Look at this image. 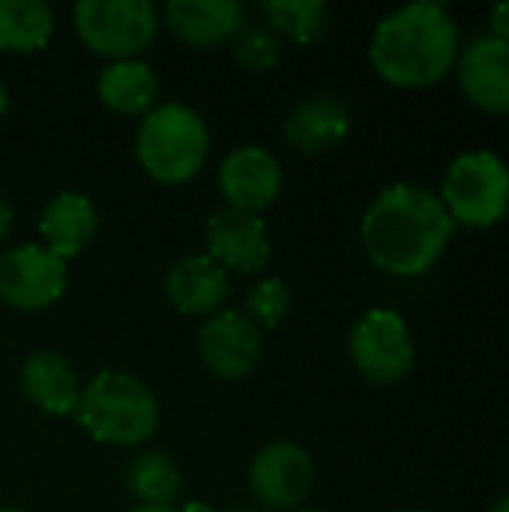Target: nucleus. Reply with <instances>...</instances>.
Masks as SVG:
<instances>
[{
  "mask_svg": "<svg viewBox=\"0 0 509 512\" xmlns=\"http://www.w3.org/2000/svg\"><path fill=\"white\" fill-rule=\"evenodd\" d=\"M165 291L180 315H216L231 285L228 273L210 255H186L168 270Z\"/></svg>",
  "mask_w": 509,
  "mask_h": 512,
  "instance_id": "2eb2a0df",
  "label": "nucleus"
},
{
  "mask_svg": "<svg viewBox=\"0 0 509 512\" xmlns=\"http://www.w3.org/2000/svg\"><path fill=\"white\" fill-rule=\"evenodd\" d=\"M348 354L354 369L378 387L399 384L414 366V339L405 318L393 309H372L366 312L351 336Z\"/></svg>",
  "mask_w": 509,
  "mask_h": 512,
  "instance_id": "0eeeda50",
  "label": "nucleus"
},
{
  "mask_svg": "<svg viewBox=\"0 0 509 512\" xmlns=\"http://www.w3.org/2000/svg\"><path fill=\"white\" fill-rule=\"evenodd\" d=\"M66 291V261L45 246H15L0 255V303L18 312H39Z\"/></svg>",
  "mask_w": 509,
  "mask_h": 512,
  "instance_id": "1a4fd4ad",
  "label": "nucleus"
},
{
  "mask_svg": "<svg viewBox=\"0 0 509 512\" xmlns=\"http://www.w3.org/2000/svg\"><path fill=\"white\" fill-rule=\"evenodd\" d=\"M294 512H318V510H294Z\"/></svg>",
  "mask_w": 509,
  "mask_h": 512,
  "instance_id": "473e14b6",
  "label": "nucleus"
},
{
  "mask_svg": "<svg viewBox=\"0 0 509 512\" xmlns=\"http://www.w3.org/2000/svg\"><path fill=\"white\" fill-rule=\"evenodd\" d=\"M9 228H12V210H9V204L0 198V243L6 240Z\"/></svg>",
  "mask_w": 509,
  "mask_h": 512,
  "instance_id": "a878e982",
  "label": "nucleus"
},
{
  "mask_svg": "<svg viewBox=\"0 0 509 512\" xmlns=\"http://www.w3.org/2000/svg\"><path fill=\"white\" fill-rule=\"evenodd\" d=\"M267 27L279 36H288L300 45L318 42L327 33L330 12L321 0H267L258 3Z\"/></svg>",
  "mask_w": 509,
  "mask_h": 512,
  "instance_id": "4be33fe9",
  "label": "nucleus"
},
{
  "mask_svg": "<svg viewBox=\"0 0 509 512\" xmlns=\"http://www.w3.org/2000/svg\"><path fill=\"white\" fill-rule=\"evenodd\" d=\"M180 512H213V510H210L207 504H201V501H195V504H186V507H183V510H180Z\"/></svg>",
  "mask_w": 509,
  "mask_h": 512,
  "instance_id": "c85d7f7f",
  "label": "nucleus"
},
{
  "mask_svg": "<svg viewBox=\"0 0 509 512\" xmlns=\"http://www.w3.org/2000/svg\"><path fill=\"white\" fill-rule=\"evenodd\" d=\"M72 15L81 42L93 54L114 60L141 54L159 30V15L150 0H81Z\"/></svg>",
  "mask_w": 509,
  "mask_h": 512,
  "instance_id": "423d86ee",
  "label": "nucleus"
},
{
  "mask_svg": "<svg viewBox=\"0 0 509 512\" xmlns=\"http://www.w3.org/2000/svg\"><path fill=\"white\" fill-rule=\"evenodd\" d=\"M405 512H423V510H405Z\"/></svg>",
  "mask_w": 509,
  "mask_h": 512,
  "instance_id": "72a5a7b5",
  "label": "nucleus"
},
{
  "mask_svg": "<svg viewBox=\"0 0 509 512\" xmlns=\"http://www.w3.org/2000/svg\"><path fill=\"white\" fill-rule=\"evenodd\" d=\"M489 21H492V36L509 45V3L495 6L492 15H489Z\"/></svg>",
  "mask_w": 509,
  "mask_h": 512,
  "instance_id": "393cba45",
  "label": "nucleus"
},
{
  "mask_svg": "<svg viewBox=\"0 0 509 512\" xmlns=\"http://www.w3.org/2000/svg\"><path fill=\"white\" fill-rule=\"evenodd\" d=\"M249 489L255 504L267 512L300 510L315 489L312 456L291 441L261 447L249 465Z\"/></svg>",
  "mask_w": 509,
  "mask_h": 512,
  "instance_id": "6e6552de",
  "label": "nucleus"
},
{
  "mask_svg": "<svg viewBox=\"0 0 509 512\" xmlns=\"http://www.w3.org/2000/svg\"><path fill=\"white\" fill-rule=\"evenodd\" d=\"M96 93L117 114H147L156 102L159 81L144 60H111L99 75Z\"/></svg>",
  "mask_w": 509,
  "mask_h": 512,
  "instance_id": "6ab92c4d",
  "label": "nucleus"
},
{
  "mask_svg": "<svg viewBox=\"0 0 509 512\" xmlns=\"http://www.w3.org/2000/svg\"><path fill=\"white\" fill-rule=\"evenodd\" d=\"M351 132V111L333 96H312L285 117V138L300 153L333 150Z\"/></svg>",
  "mask_w": 509,
  "mask_h": 512,
  "instance_id": "a211bd4d",
  "label": "nucleus"
},
{
  "mask_svg": "<svg viewBox=\"0 0 509 512\" xmlns=\"http://www.w3.org/2000/svg\"><path fill=\"white\" fill-rule=\"evenodd\" d=\"M168 30L195 48H213L231 42L246 24V12L234 0H171L165 6Z\"/></svg>",
  "mask_w": 509,
  "mask_h": 512,
  "instance_id": "4468645a",
  "label": "nucleus"
},
{
  "mask_svg": "<svg viewBox=\"0 0 509 512\" xmlns=\"http://www.w3.org/2000/svg\"><path fill=\"white\" fill-rule=\"evenodd\" d=\"M456 222L441 198L414 183L384 189L366 210L360 234L369 261L399 279L432 270L450 246Z\"/></svg>",
  "mask_w": 509,
  "mask_h": 512,
  "instance_id": "f257e3e1",
  "label": "nucleus"
},
{
  "mask_svg": "<svg viewBox=\"0 0 509 512\" xmlns=\"http://www.w3.org/2000/svg\"><path fill=\"white\" fill-rule=\"evenodd\" d=\"M441 204L456 225L492 228L509 213V168L489 150H471L450 162L441 183Z\"/></svg>",
  "mask_w": 509,
  "mask_h": 512,
  "instance_id": "39448f33",
  "label": "nucleus"
},
{
  "mask_svg": "<svg viewBox=\"0 0 509 512\" xmlns=\"http://www.w3.org/2000/svg\"><path fill=\"white\" fill-rule=\"evenodd\" d=\"M210 153V132L201 114L180 102L156 105L144 114L135 135V156L141 168L159 183L192 180Z\"/></svg>",
  "mask_w": 509,
  "mask_h": 512,
  "instance_id": "20e7f679",
  "label": "nucleus"
},
{
  "mask_svg": "<svg viewBox=\"0 0 509 512\" xmlns=\"http://www.w3.org/2000/svg\"><path fill=\"white\" fill-rule=\"evenodd\" d=\"M129 512H180L177 507H135V510Z\"/></svg>",
  "mask_w": 509,
  "mask_h": 512,
  "instance_id": "c756f323",
  "label": "nucleus"
},
{
  "mask_svg": "<svg viewBox=\"0 0 509 512\" xmlns=\"http://www.w3.org/2000/svg\"><path fill=\"white\" fill-rule=\"evenodd\" d=\"M459 87L471 105L486 114H509V45L495 36H477L459 51Z\"/></svg>",
  "mask_w": 509,
  "mask_h": 512,
  "instance_id": "f8f14e48",
  "label": "nucleus"
},
{
  "mask_svg": "<svg viewBox=\"0 0 509 512\" xmlns=\"http://www.w3.org/2000/svg\"><path fill=\"white\" fill-rule=\"evenodd\" d=\"M0 512H24V510H18V507H0Z\"/></svg>",
  "mask_w": 509,
  "mask_h": 512,
  "instance_id": "2f4dec72",
  "label": "nucleus"
},
{
  "mask_svg": "<svg viewBox=\"0 0 509 512\" xmlns=\"http://www.w3.org/2000/svg\"><path fill=\"white\" fill-rule=\"evenodd\" d=\"M54 33V12L42 0H0V51H39Z\"/></svg>",
  "mask_w": 509,
  "mask_h": 512,
  "instance_id": "412c9836",
  "label": "nucleus"
},
{
  "mask_svg": "<svg viewBox=\"0 0 509 512\" xmlns=\"http://www.w3.org/2000/svg\"><path fill=\"white\" fill-rule=\"evenodd\" d=\"M21 393L51 417H69L78 411L81 384L66 357L54 351H36L21 366Z\"/></svg>",
  "mask_w": 509,
  "mask_h": 512,
  "instance_id": "f3484780",
  "label": "nucleus"
},
{
  "mask_svg": "<svg viewBox=\"0 0 509 512\" xmlns=\"http://www.w3.org/2000/svg\"><path fill=\"white\" fill-rule=\"evenodd\" d=\"M459 51V24L441 3L429 0L381 18L369 42L375 72L396 87L438 84L456 66Z\"/></svg>",
  "mask_w": 509,
  "mask_h": 512,
  "instance_id": "f03ea898",
  "label": "nucleus"
},
{
  "mask_svg": "<svg viewBox=\"0 0 509 512\" xmlns=\"http://www.w3.org/2000/svg\"><path fill=\"white\" fill-rule=\"evenodd\" d=\"M288 309H291V288L282 279L267 276L258 285H252V291L246 294L243 315L252 321L255 330H276L285 321Z\"/></svg>",
  "mask_w": 509,
  "mask_h": 512,
  "instance_id": "5701e85b",
  "label": "nucleus"
},
{
  "mask_svg": "<svg viewBox=\"0 0 509 512\" xmlns=\"http://www.w3.org/2000/svg\"><path fill=\"white\" fill-rule=\"evenodd\" d=\"M222 512H267L264 507H258L255 501L252 504H231V507H225Z\"/></svg>",
  "mask_w": 509,
  "mask_h": 512,
  "instance_id": "bb28decb",
  "label": "nucleus"
},
{
  "mask_svg": "<svg viewBox=\"0 0 509 512\" xmlns=\"http://www.w3.org/2000/svg\"><path fill=\"white\" fill-rule=\"evenodd\" d=\"M207 255L228 273H255L270 261L267 225L255 213L222 210L207 219Z\"/></svg>",
  "mask_w": 509,
  "mask_h": 512,
  "instance_id": "ddd939ff",
  "label": "nucleus"
},
{
  "mask_svg": "<svg viewBox=\"0 0 509 512\" xmlns=\"http://www.w3.org/2000/svg\"><path fill=\"white\" fill-rule=\"evenodd\" d=\"M492 512H509V495H507V498H501V501H498V504L492 507Z\"/></svg>",
  "mask_w": 509,
  "mask_h": 512,
  "instance_id": "7c9ffc66",
  "label": "nucleus"
},
{
  "mask_svg": "<svg viewBox=\"0 0 509 512\" xmlns=\"http://www.w3.org/2000/svg\"><path fill=\"white\" fill-rule=\"evenodd\" d=\"M6 108H9V90H6V84L0 81V117L6 114Z\"/></svg>",
  "mask_w": 509,
  "mask_h": 512,
  "instance_id": "cd10ccee",
  "label": "nucleus"
},
{
  "mask_svg": "<svg viewBox=\"0 0 509 512\" xmlns=\"http://www.w3.org/2000/svg\"><path fill=\"white\" fill-rule=\"evenodd\" d=\"M96 228H99V213L93 201L78 192H60L54 201L45 204L39 219V234L45 240V249L60 261L81 255L93 243Z\"/></svg>",
  "mask_w": 509,
  "mask_h": 512,
  "instance_id": "dca6fc26",
  "label": "nucleus"
},
{
  "mask_svg": "<svg viewBox=\"0 0 509 512\" xmlns=\"http://www.w3.org/2000/svg\"><path fill=\"white\" fill-rule=\"evenodd\" d=\"M198 351L216 378L237 381L246 378L261 360V330H255L243 312L225 309L204 321L198 333Z\"/></svg>",
  "mask_w": 509,
  "mask_h": 512,
  "instance_id": "9d476101",
  "label": "nucleus"
},
{
  "mask_svg": "<svg viewBox=\"0 0 509 512\" xmlns=\"http://www.w3.org/2000/svg\"><path fill=\"white\" fill-rule=\"evenodd\" d=\"M75 417L99 444L138 447L153 438L159 426V402L138 378L126 372H99L87 387H81Z\"/></svg>",
  "mask_w": 509,
  "mask_h": 512,
  "instance_id": "7ed1b4c3",
  "label": "nucleus"
},
{
  "mask_svg": "<svg viewBox=\"0 0 509 512\" xmlns=\"http://www.w3.org/2000/svg\"><path fill=\"white\" fill-rule=\"evenodd\" d=\"M219 192L231 210L261 213L282 192V168L264 147H237L219 168Z\"/></svg>",
  "mask_w": 509,
  "mask_h": 512,
  "instance_id": "9b49d317",
  "label": "nucleus"
},
{
  "mask_svg": "<svg viewBox=\"0 0 509 512\" xmlns=\"http://www.w3.org/2000/svg\"><path fill=\"white\" fill-rule=\"evenodd\" d=\"M279 36L267 24H243L231 39L234 60L249 72H267L279 63Z\"/></svg>",
  "mask_w": 509,
  "mask_h": 512,
  "instance_id": "b1692460",
  "label": "nucleus"
},
{
  "mask_svg": "<svg viewBox=\"0 0 509 512\" xmlns=\"http://www.w3.org/2000/svg\"><path fill=\"white\" fill-rule=\"evenodd\" d=\"M123 486L138 501V507H174L183 495V474L168 453L147 450L129 459Z\"/></svg>",
  "mask_w": 509,
  "mask_h": 512,
  "instance_id": "aec40b11",
  "label": "nucleus"
}]
</instances>
